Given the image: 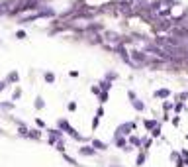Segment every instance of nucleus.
<instances>
[{
    "label": "nucleus",
    "instance_id": "9",
    "mask_svg": "<svg viewBox=\"0 0 188 167\" xmlns=\"http://www.w3.org/2000/svg\"><path fill=\"white\" fill-rule=\"evenodd\" d=\"M55 128H59V130H61V132H63V134H65V136H67V132L71 130L73 126H71V122H69L67 118H59V120H57V126H55Z\"/></svg>",
    "mask_w": 188,
    "mask_h": 167
},
{
    "label": "nucleus",
    "instance_id": "46",
    "mask_svg": "<svg viewBox=\"0 0 188 167\" xmlns=\"http://www.w3.org/2000/svg\"><path fill=\"white\" fill-rule=\"evenodd\" d=\"M108 167H123V165H120V163H110Z\"/></svg>",
    "mask_w": 188,
    "mask_h": 167
},
{
    "label": "nucleus",
    "instance_id": "30",
    "mask_svg": "<svg viewBox=\"0 0 188 167\" xmlns=\"http://www.w3.org/2000/svg\"><path fill=\"white\" fill-rule=\"evenodd\" d=\"M100 93H102V89L98 87V83H96V85H90V94H94L96 98H98V96H100Z\"/></svg>",
    "mask_w": 188,
    "mask_h": 167
},
{
    "label": "nucleus",
    "instance_id": "26",
    "mask_svg": "<svg viewBox=\"0 0 188 167\" xmlns=\"http://www.w3.org/2000/svg\"><path fill=\"white\" fill-rule=\"evenodd\" d=\"M14 37H16V40H28V31H26V30H16L14 31Z\"/></svg>",
    "mask_w": 188,
    "mask_h": 167
},
{
    "label": "nucleus",
    "instance_id": "13",
    "mask_svg": "<svg viewBox=\"0 0 188 167\" xmlns=\"http://www.w3.org/2000/svg\"><path fill=\"white\" fill-rule=\"evenodd\" d=\"M4 81H6L8 85H18L20 83V73L18 71H10L6 77H4Z\"/></svg>",
    "mask_w": 188,
    "mask_h": 167
},
{
    "label": "nucleus",
    "instance_id": "1",
    "mask_svg": "<svg viewBox=\"0 0 188 167\" xmlns=\"http://www.w3.org/2000/svg\"><path fill=\"white\" fill-rule=\"evenodd\" d=\"M130 57H131L133 65H135L137 69L147 67V65H149V61H151V57H149L143 49H137V47H131V49H130Z\"/></svg>",
    "mask_w": 188,
    "mask_h": 167
},
{
    "label": "nucleus",
    "instance_id": "7",
    "mask_svg": "<svg viewBox=\"0 0 188 167\" xmlns=\"http://www.w3.org/2000/svg\"><path fill=\"white\" fill-rule=\"evenodd\" d=\"M41 132L43 130H39V128H30L28 134H26V140H34V142H41Z\"/></svg>",
    "mask_w": 188,
    "mask_h": 167
},
{
    "label": "nucleus",
    "instance_id": "36",
    "mask_svg": "<svg viewBox=\"0 0 188 167\" xmlns=\"http://www.w3.org/2000/svg\"><path fill=\"white\" fill-rule=\"evenodd\" d=\"M98 126H100V118H98V116H94V118H92V122H90V128H92V130H98Z\"/></svg>",
    "mask_w": 188,
    "mask_h": 167
},
{
    "label": "nucleus",
    "instance_id": "17",
    "mask_svg": "<svg viewBox=\"0 0 188 167\" xmlns=\"http://www.w3.org/2000/svg\"><path fill=\"white\" fill-rule=\"evenodd\" d=\"M34 108H35V110H43V108H45V98H43L41 94H37L35 98H34Z\"/></svg>",
    "mask_w": 188,
    "mask_h": 167
},
{
    "label": "nucleus",
    "instance_id": "39",
    "mask_svg": "<svg viewBox=\"0 0 188 167\" xmlns=\"http://www.w3.org/2000/svg\"><path fill=\"white\" fill-rule=\"evenodd\" d=\"M104 112H106V110H104V104H100L98 108H96V114H94V116H98V118H102V116H104Z\"/></svg>",
    "mask_w": 188,
    "mask_h": 167
},
{
    "label": "nucleus",
    "instance_id": "21",
    "mask_svg": "<svg viewBox=\"0 0 188 167\" xmlns=\"http://www.w3.org/2000/svg\"><path fill=\"white\" fill-rule=\"evenodd\" d=\"M104 79H106V81H110V83H114V81L120 79V73L114 71V69H112V71H106V73H104Z\"/></svg>",
    "mask_w": 188,
    "mask_h": 167
},
{
    "label": "nucleus",
    "instance_id": "34",
    "mask_svg": "<svg viewBox=\"0 0 188 167\" xmlns=\"http://www.w3.org/2000/svg\"><path fill=\"white\" fill-rule=\"evenodd\" d=\"M149 136H151L153 140H155V138H161V124H159L157 128H153V130L149 132Z\"/></svg>",
    "mask_w": 188,
    "mask_h": 167
},
{
    "label": "nucleus",
    "instance_id": "2",
    "mask_svg": "<svg viewBox=\"0 0 188 167\" xmlns=\"http://www.w3.org/2000/svg\"><path fill=\"white\" fill-rule=\"evenodd\" d=\"M174 28L173 18H165V20H155L153 22V31L155 34H170V30Z\"/></svg>",
    "mask_w": 188,
    "mask_h": 167
},
{
    "label": "nucleus",
    "instance_id": "25",
    "mask_svg": "<svg viewBox=\"0 0 188 167\" xmlns=\"http://www.w3.org/2000/svg\"><path fill=\"white\" fill-rule=\"evenodd\" d=\"M22 94H24V90L20 89V87H16V89L12 90V102H16V100H20V98H22Z\"/></svg>",
    "mask_w": 188,
    "mask_h": 167
},
{
    "label": "nucleus",
    "instance_id": "24",
    "mask_svg": "<svg viewBox=\"0 0 188 167\" xmlns=\"http://www.w3.org/2000/svg\"><path fill=\"white\" fill-rule=\"evenodd\" d=\"M151 145H153V138H143L141 148H139V149H143V152H149V149H151Z\"/></svg>",
    "mask_w": 188,
    "mask_h": 167
},
{
    "label": "nucleus",
    "instance_id": "5",
    "mask_svg": "<svg viewBox=\"0 0 188 167\" xmlns=\"http://www.w3.org/2000/svg\"><path fill=\"white\" fill-rule=\"evenodd\" d=\"M47 144L49 145H55L59 140H65V134H63L59 128H47Z\"/></svg>",
    "mask_w": 188,
    "mask_h": 167
},
{
    "label": "nucleus",
    "instance_id": "32",
    "mask_svg": "<svg viewBox=\"0 0 188 167\" xmlns=\"http://www.w3.org/2000/svg\"><path fill=\"white\" fill-rule=\"evenodd\" d=\"M173 106H174V102H170V100H163V112H170V110H173Z\"/></svg>",
    "mask_w": 188,
    "mask_h": 167
},
{
    "label": "nucleus",
    "instance_id": "49",
    "mask_svg": "<svg viewBox=\"0 0 188 167\" xmlns=\"http://www.w3.org/2000/svg\"><path fill=\"white\" fill-rule=\"evenodd\" d=\"M0 44H2V40H0Z\"/></svg>",
    "mask_w": 188,
    "mask_h": 167
},
{
    "label": "nucleus",
    "instance_id": "44",
    "mask_svg": "<svg viewBox=\"0 0 188 167\" xmlns=\"http://www.w3.org/2000/svg\"><path fill=\"white\" fill-rule=\"evenodd\" d=\"M6 87H8V83H6V81H0V93H2V90H6Z\"/></svg>",
    "mask_w": 188,
    "mask_h": 167
},
{
    "label": "nucleus",
    "instance_id": "3",
    "mask_svg": "<svg viewBox=\"0 0 188 167\" xmlns=\"http://www.w3.org/2000/svg\"><path fill=\"white\" fill-rule=\"evenodd\" d=\"M135 128H137V122H135V120H130V122H122L120 126L116 128L114 136H123V138H127L130 134H133V132H135Z\"/></svg>",
    "mask_w": 188,
    "mask_h": 167
},
{
    "label": "nucleus",
    "instance_id": "28",
    "mask_svg": "<svg viewBox=\"0 0 188 167\" xmlns=\"http://www.w3.org/2000/svg\"><path fill=\"white\" fill-rule=\"evenodd\" d=\"M186 106H184V102H180V100H174V106H173V110L176 112V114H180L182 110H184Z\"/></svg>",
    "mask_w": 188,
    "mask_h": 167
},
{
    "label": "nucleus",
    "instance_id": "22",
    "mask_svg": "<svg viewBox=\"0 0 188 167\" xmlns=\"http://www.w3.org/2000/svg\"><path fill=\"white\" fill-rule=\"evenodd\" d=\"M10 122H12L16 128H24V126H26V128H30L26 120H22V118H16V116H10Z\"/></svg>",
    "mask_w": 188,
    "mask_h": 167
},
{
    "label": "nucleus",
    "instance_id": "11",
    "mask_svg": "<svg viewBox=\"0 0 188 167\" xmlns=\"http://www.w3.org/2000/svg\"><path fill=\"white\" fill-rule=\"evenodd\" d=\"M16 110V104L12 100H2L0 102V112H6V114H10V112Z\"/></svg>",
    "mask_w": 188,
    "mask_h": 167
},
{
    "label": "nucleus",
    "instance_id": "40",
    "mask_svg": "<svg viewBox=\"0 0 188 167\" xmlns=\"http://www.w3.org/2000/svg\"><path fill=\"white\" fill-rule=\"evenodd\" d=\"M178 159H180V152H170V161H174V163H176Z\"/></svg>",
    "mask_w": 188,
    "mask_h": 167
},
{
    "label": "nucleus",
    "instance_id": "31",
    "mask_svg": "<svg viewBox=\"0 0 188 167\" xmlns=\"http://www.w3.org/2000/svg\"><path fill=\"white\" fill-rule=\"evenodd\" d=\"M174 100L186 102V100H188V90H184V93H178V94H174Z\"/></svg>",
    "mask_w": 188,
    "mask_h": 167
},
{
    "label": "nucleus",
    "instance_id": "15",
    "mask_svg": "<svg viewBox=\"0 0 188 167\" xmlns=\"http://www.w3.org/2000/svg\"><path fill=\"white\" fill-rule=\"evenodd\" d=\"M131 106H133V110H137V112H145V108H147V106H145V102L139 98V96H137L135 100H131Z\"/></svg>",
    "mask_w": 188,
    "mask_h": 167
},
{
    "label": "nucleus",
    "instance_id": "48",
    "mask_svg": "<svg viewBox=\"0 0 188 167\" xmlns=\"http://www.w3.org/2000/svg\"><path fill=\"white\" fill-rule=\"evenodd\" d=\"M186 140H188V134H186Z\"/></svg>",
    "mask_w": 188,
    "mask_h": 167
},
{
    "label": "nucleus",
    "instance_id": "35",
    "mask_svg": "<svg viewBox=\"0 0 188 167\" xmlns=\"http://www.w3.org/2000/svg\"><path fill=\"white\" fill-rule=\"evenodd\" d=\"M28 130L30 128H16V136H20V138H26V134H28Z\"/></svg>",
    "mask_w": 188,
    "mask_h": 167
},
{
    "label": "nucleus",
    "instance_id": "37",
    "mask_svg": "<svg viewBox=\"0 0 188 167\" xmlns=\"http://www.w3.org/2000/svg\"><path fill=\"white\" fill-rule=\"evenodd\" d=\"M77 108H78V104H77L74 100H71V102L67 104V110H69V112H77Z\"/></svg>",
    "mask_w": 188,
    "mask_h": 167
},
{
    "label": "nucleus",
    "instance_id": "10",
    "mask_svg": "<svg viewBox=\"0 0 188 167\" xmlns=\"http://www.w3.org/2000/svg\"><path fill=\"white\" fill-rule=\"evenodd\" d=\"M141 124H143V128H145V130H147V132H151L153 130V128H157L159 126V120H155V118H145V120H141Z\"/></svg>",
    "mask_w": 188,
    "mask_h": 167
},
{
    "label": "nucleus",
    "instance_id": "18",
    "mask_svg": "<svg viewBox=\"0 0 188 167\" xmlns=\"http://www.w3.org/2000/svg\"><path fill=\"white\" fill-rule=\"evenodd\" d=\"M61 155H63V159H65V161H67V163H69V165H73V167H84V165H80V163H78V161H77V159H74V157H73V155H69L67 152H63Z\"/></svg>",
    "mask_w": 188,
    "mask_h": 167
},
{
    "label": "nucleus",
    "instance_id": "20",
    "mask_svg": "<svg viewBox=\"0 0 188 167\" xmlns=\"http://www.w3.org/2000/svg\"><path fill=\"white\" fill-rule=\"evenodd\" d=\"M98 87H100L102 90H106V93H110V90H112V87H114V83H110V81H106L104 77H102V79L98 81Z\"/></svg>",
    "mask_w": 188,
    "mask_h": 167
},
{
    "label": "nucleus",
    "instance_id": "4",
    "mask_svg": "<svg viewBox=\"0 0 188 167\" xmlns=\"http://www.w3.org/2000/svg\"><path fill=\"white\" fill-rule=\"evenodd\" d=\"M102 37H104V44H108V45H120L123 35L120 34V31H114V30L106 28L104 31H102Z\"/></svg>",
    "mask_w": 188,
    "mask_h": 167
},
{
    "label": "nucleus",
    "instance_id": "45",
    "mask_svg": "<svg viewBox=\"0 0 188 167\" xmlns=\"http://www.w3.org/2000/svg\"><path fill=\"white\" fill-rule=\"evenodd\" d=\"M176 167H186V165H184V161H182V157L176 161Z\"/></svg>",
    "mask_w": 188,
    "mask_h": 167
},
{
    "label": "nucleus",
    "instance_id": "8",
    "mask_svg": "<svg viewBox=\"0 0 188 167\" xmlns=\"http://www.w3.org/2000/svg\"><path fill=\"white\" fill-rule=\"evenodd\" d=\"M90 145H92L96 152H106V149H108V144L98 140V138H90Z\"/></svg>",
    "mask_w": 188,
    "mask_h": 167
},
{
    "label": "nucleus",
    "instance_id": "27",
    "mask_svg": "<svg viewBox=\"0 0 188 167\" xmlns=\"http://www.w3.org/2000/svg\"><path fill=\"white\" fill-rule=\"evenodd\" d=\"M34 122H35V128H39V130H47V124L43 118H34Z\"/></svg>",
    "mask_w": 188,
    "mask_h": 167
},
{
    "label": "nucleus",
    "instance_id": "19",
    "mask_svg": "<svg viewBox=\"0 0 188 167\" xmlns=\"http://www.w3.org/2000/svg\"><path fill=\"white\" fill-rule=\"evenodd\" d=\"M41 77H43V81H45L47 85H53V83H55V81H57V75L53 73V71H45L43 75H41Z\"/></svg>",
    "mask_w": 188,
    "mask_h": 167
},
{
    "label": "nucleus",
    "instance_id": "16",
    "mask_svg": "<svg viewBox=\"0 0 188 167\" xmlns=\"http://www.w3.org/2000/svg\"><path fill=\"white\" fill-rule=\"evenodd\" d=\"M112 144H114L118 149H122L123 145L127 144V138H123V136H114V138H112Z\"/></svg>",
    "mask_w": 188,
    "mask_h": 167
},
{
    "label": "nucleus",
    "instance_id": "38",
    "mask_svg": "<svg viewBox=\"0 0 188 167\" xmlns=\"http://www.w3.org/2000/svg\"><path fill=\"white\" fill-rule=\"evenodd\" d=\"M127 98H130V102L135 100L137 98V93H135V90H131V89H127Z\"/></svg>",
    "mask_w": 188,
    "mask_h": 167
},
{
    "label": "nucleus",
    "instance_id": "12",
    "mask_svg": "<svg viewBox=\"0 0 188 167\" xmlns=\"http://www.w3.org/2000/svg\"><path fill=\"white\" fill-rule=\"evenodd\" d=\"M170 94H173V90H170V89H157V90L153 93L155 98H161V100H166Z\"/></svg>",
    "mask_w": 188,
    "mask_h": 167
},
{
    "label": "nucleus",
    "instance_id": "41",
    "mask_svg": "<svg viewBox=\"0 0 188 167\" xmlns=\"http://www.w3.org/2000/svg\"><path fill=\"white\" fill-rule=\"evenodd\" d=\"M122 152H123V153H131V152H133V145L126 144V145H123V148H122Z\"/></svg>",
    "mask_w": 188,
    "mask_h": 167
},
{
    "label": "nucleus",
    "instance_id": "42",
    "mask_svg": "<svg viewBox=\"0 0 188 167\" xmlns=\"http://www.w3.org/2000/svg\"><path fill=\"white\" fill-rule=\"evenodd\" d=\"M78 75H80V73L77 71V69H73V71H69V77H71V79H77Z\"/></svg>",
    "mask_w": 188,
    "mask_h": 167
},
{
    "label": "nucleus",
    "instance_id": "6",
    "mask_svg": "<svg viewBox=\"0 0 188 167\" xmlns=\"http://www.w3.org/2000/svg\"><path fill=\"white\" fill-rule=\"evenodd\" d=\"M78 155H82V157H98L100 152H96L90 144H80L78 145Z\"/></svg>",
    "mask_w": 188,
    "mask_h": 167
},
{
    "label": "nucleus",
    "instance_id": "33",
    "mask_svg": "<svg viewBox=\"0 0 188 167\" xmlns=\"http://www.w3.org/2000/svg\"><path fill=\"white\" fill-rule=\"evenodd\" d=\"M55 148H57V152H59V153H63V152H65V148H67L65 140H59V142L55 144Z\"/></svg>",
    "mask_w": 188,
    "mask_h": 167
},
{
    "label": "nucleus",
    "instance_id": "23",
    "mask_svg": "<svg viewBox=\"0 0 188 167\" xmlns=\"http://www.w3.org/2000/svg\"><path fill=\"white\" fill-rule=\"evenodd\" d=\"M145 159H147V152L139 149V153H137V159H135V165H137V167H141V165L145 163Z\"/></svg>",
    "mask_w": 188,
    "mask_h": 167
},
{
    "label": "nucleus",
    "instance_id": "43",
    "mask_svg": "<svg viewBox=\"0 0 188 167\" xmlns=\"http://www.w3.org/2000/svg\"><path fill=\"white\" fill-rule=\"evenodd\" d=\"M170 122H173V126H178V124H180V116L176 114V116H174V118H173V120H170Z\"/></svg>",
    "mask_w": 188,
    "mask_h": 167
},
{
    "label": "nucleus",
    "instance_id": "14",
    "mask_svg": "<svg viewBox=\"0 0 188 167\" xmlns=\"http://www.w3.org/2000/svg\"><path fill=\"white\" fill-rule=\"evenodd\" d=\"M141 142H143V138L135 136V134H130V136H127V144L133 145V148H141Z\"/></svg>",
    "mask_w": 188,
    "mask_h": 167
},
{
    "label": "nucleus",
    "instance_id": "47",
    "mask_svg": "<svg viewBox=\"0 0 188 167\" xmlns=\"http://www.w3.org/2000/svg\"><path fill=\"white\" fill-rule=\"evenodd\" d=\"M4 134H6V130H4V128H0V136H4Z\"/></svg>",
    "mask_w": 188,
    "mask_h": 167
},
{
    "label": "nucleus",
    "instance_id": "29",
    "mask_svg": "<svg viewBox=\"0 0 188 167\" xmlns=\"http://www.w3.org/2000/svg\"><path fill=\"white\" fill-rule=\"evenodd\" d=\"M108 100H110V93L102 90V93H100V96H98V102H100V104H106Z\"/></svg>",
    "mask_w": 188,
    "mask_h": 167
}]
</instances>
